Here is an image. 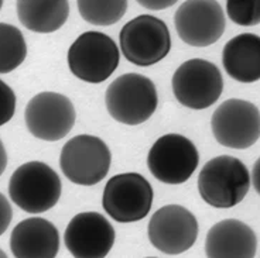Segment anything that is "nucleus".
Listing matches in <instances>:
<instances>
[{
    "instance_id": "obj_1",
    "label": "nucleus",
    "mask_w": 260,
    "mask_h": 258,
    "mask_svg": "<svg viewBox=\"0 0 260 258\" xmlns=\"http://www.w3.org/2000/svg\"><path fill=\"white\" fill-rule=\"evenodd\" d=\"M249 188V169L241 160L231 155L209 160L198 175V192L202 200L216 209H231L239 205Z\"/></svg>"
},
{
    "instance_id": "obj_2",
    "label": "nucleus",
    "mask_w": 260,
    "mask_h": 258,
    "mask_svg": "<svg viewBox=\"0 0 260 258\" xmlns=\"http://www.w3.org/2000/svg\"><path fill=\"white\" fill-rule=\"evenodd\" d=\"M61 179L47 164L30 161L20 165L9 182V196L14 205L27 213L39 214L50 210L61 198Z\"/></svg>"
},
{
    "instance_id": "obj_3",
    "label": "nucleus",
    "mask_w": 260,
    "mask_h": 258,
    "mask_svg": "<svg viewBox=\"0 0 260 258\" xmlns=\"http://www.w3.org/2000/svg\"><path fill=\"white\" fill-rule=\"evenodd\" d=\"M105 103L108 113L116 122L127 126L142 124L157 109L156 85L140 73H124L109 85Z\"/></svg>"
},
{
    "instance_id": "obj_4",
    "label": "nucleus",
    "mask_w": 260,
    "mask_h": 258,
    "mask_svg": "<svg viewBox=\"0 0 260 258\" xmlns=\"http://www.w3.org/2000/svg\"><path fill=\"white\" fill-rule=\"evenodd\" d=\"M68 66L88 84H101L116 71L120 54L116 43L105 32L85 31L68 50Z\"/></svg>"
},
{
    "instance_id": "obj_5",
    "label": "nucleus",
    "mask_w": 260,
    "mask_h": 258,
    "mask_svg": "<svg viewBox=\"0 0 260 258\" xmlns=\"http://www.w3.org/2000/svg\"><path fill=\"white\" fill-rule=\"evenodd\" d=\"M119 40L124 58L139 66L160 62L171 50L169 27L151 14H142L127 21L120 30Z\"/></svg>"
},
{
    "instance_id": "obj_6",
    "label": "nucleus",
    "mask_w": 260,
    "mask_h": 258,
    "mask_svg": "<svg viewBox=\"0 0 260 258\" xmlns=\"http://www.w3.org/2000/svg\"><path fill=\"white\" fill-rule=\"evenodd\" d=\"M112 154L99 137L81 134L65 142L59 155L62 174L77 185L92 187L109 172Z\"/></svg>"
},
{
    "instance_id": "obj_7",
    "label": "nucleus",
    "mask_w": 260,
    "mask_h": 258,
    "mask_svg": "<svg viewBox=\"0 0 260 258\" xmlns=\"http://www.w3.org/2000/svg\"><path fill=\"white\" fill-rule=\"evenodd\" d=\"M176 99L185 107L207 109L219 99L223 79L219 68L207 59L194 58L182 62L171 79Z\"/></svg>"
},
{
    "instance_id": "obj_8",
    "label": "nucleus",
    "mask_w": 260,
    "mask_h": 258,
    "mask_svg": "<svg viewBox=\"0 0 260 258\" xmlns=\"http://www.w3.org/2000/svg\"><path fill=\"white\" fill-rule=\"evenodd\" d=\"M153 198V188L143 175L126 172L115 175L108 181L102 206L117 223H133L149 214Z\"/></svg>"
},
{
    "instance_id": "obj_9",
    "label": "nucleus",
    "mask_w": 260,
    "mask_h": 258,
    "mask_svg": "<svg viewBox=\"0 0 260 258\" xmlns=\"http://www.w3.org/2000/svg\"><path fill=\"white\" fill-rule=\"evenodd\" d=\"M200 162L195 144L181 134L160 137L147 155V167L157 181L169 185L187 182Z\"/></svg>"
},
{
    "instance_id": "obj_10",
    "label": "nucleus",
    "mask_w": 260,
    "mask_h": 258,
    "mask_svg": "<svg viewBox=\"0 0 260 258\" xmlns=\"http://www.w3.org/2000/svg\"><path fill=\"white\" fill-rule=\"evenodd\" d=\"M211 127L223 147L249 149L260 138V112L247 100L228 99L214 112Z\"/></svg>"
},
{
    "instance_id": "obj_11",
    "label": "nucleus",
    "mask_w": 260,
    "mask_h": 258,
    "mask_svg": "<svg viewBox=\"0 0 260 258\" xmlns=\"http://www.w3.org/2000/svg\"><path fill=\"white\" fill-rule=\"evenodd\" d=\"M75 107L64 95L41 92L27 103L24 120L28 131L43 141H58L75 124Z\"/></svg>"
},
{
    "instance_id": "obj_12",
    "label": "nucleus",
    "mask_w": 260,
    "mask_h": 258,
    "mask_svg": "<svg viewBox=\"0 0 260 258\" xmlns=\"http://www.w3.org/2000/svg\"><path fill=\"white\" fill-rule=\"evenodd\" d=\"M178 37L191 47H208L221 39L226 27L216 0H185L174 16Z\"/></svg>"
},
{
    "instance_id": "obj_13",
    "label": "nucleus",
    "mask_w": 260,
    "mask_h": 258,
    "mask_svg": "<svg viewBox=\"0 0 260 258\" xmlns=\"http://www.w3.org/2000/svg\"><path fill=\"white\" fill-rule=\"evenodd\" d=\"M150 243L167 255H178L194 245L198 237V222L188 209L167 205L158 209L147 227Z\"/></svg>"
},
{
    "instance_id": "obj_14",
    "label": "nucleus",
    "mask_w": 260,
    "mask_h": 258,
    "mask_svg": "<svg viewBox=\"0 0 260 258\" xmlns=\"http://www.w3.org/2000/svg\"><path fill=\"white\" fill-rule=\"evenodd\" d=\"M64 243L72 257H106L115 243V229L101 213H78L67 226Z\"/></svg>"
},
{
    "instance_id": "obj_15",
    "label": "nucleus",
    "mask_w": 260,
    "mask_h": 258,
    "mask_svg": "<svg viewBox=\"0 0 260 258\" xmlns=\"http://www.w3.org/2000/svg\"><path fill=\"white\" fill-rule=\"evenodd\" d=\"M257 250V237L250 227L236 219H226L209 229L205 254L209 258H252Z\"/></svg>"
},
{
    "instance_id": "obj_16",
    "label": "nucleus",
    "mask_w": 260,
    "mask_h": 258,
    "mask_svg": "<svg viewBox=\"0 0 260 258\" xmlns=\"http://www.w3.org/2000/svg\"><path fill=\"white\" fill-rule=\"evenodd\" d=\"M10 250L16 258H54L59 250V233L51 222L30 217L13 229Z\"/></svg>"
},
{
    "instance_id": "obj_17",
    "label": "nucleus",
    "mask_w": 260,
    "mask_h": 258,
    "mask_svg": "<svg viewBox=\"0 0 260 258\" xmlns=\"http://www.w3.org/2000/svg\"><path fill=\"white\" fill-rule=\"evenodd\" d=\"M223 69L229 77L252 84L260 79V37L252 32L239 34L229 40L222 52Z\"/></svg>"
},
{
    "instance_id": "obj_18",
    "label": "nucleus",
    "mask_w": 260,
    "mask_h": 258,
    "mask_svg": "<svg viewBox=\"0 0 260 258\" xmlns=\"http://www.w3.org/2000/svg\"><path fill=\"white\" fill-rule=\"evenodd\" d=\"M16 7L20 23L41 34L59 30L70 16L68 0H17Z\"/></svg>"
},
{
    "instance_id": "obj_19",
    "label": "nucleus",
    "mask_w": 260,
    "mask_h": 258,
    "mask_svg": "<svg viewBox=\"0 0 260 258\" xmlns=\"http://www.w3.org/2000/svg\"><path fill=\"white\" fill-rule=\"evenodd\" d=\"M81 17L93 26H112L127 10V0H77Z\"/></svg>"
},
{
    "instance_id": "obj_20",
    "label": "nucleus",
    "mask_w": 260,
    "mask_h": 258,
    "mask_svg": "<svg viewBox=\"0 0 260 258\" xmlns=\"http://www.w3.org/2000/svg\"><path fill=\"white\" fill-rule=\"evenodd\" d=\"M26 40L17 27L0 23V73H9L24 62Z\"/></svg>"
},
{
    "instance_id": "obj_21",
    "label": "nucleus",
    "mask_w": 260,
    "mask_h": 258,
    "mask_svg": "<svg viewBox=\"0 0 260 258\" xmlns=\"http://www.w3.org/2000/svg\"><path fill=\"white\" fill-rule=\"evenodd\" d=\"M226 13L238 26H257L260 24V0H226Z\"/></svg>"
},
{
    "instance_id": "obj_22",
    "label": "nucleus",
    "mask_w": 260,
    "mask_h": 258,
    "mask_svg": "<svg viewBox=\"0 0 260 258\" xmlns=\"http://www.w3.org/2000/svg\"><path fill=\"white\" fill-rule=\"evenodd\" d=\"M16 110V95L13 89L0 79V127L12 120Z\"/></svg>"
},
{
    "instance_id": "obj_23",
    "label": "nucleus",
    "mask_w": 260,
    "mask_h": 258,
    "mask_svg": "<svg viewBox=\"0 0 260 258\" xmlns=\"http://www.w3.org/2000/svg\"><path fill=\"white\" fill-rule=\"evenodd\" d=\"M13 217V210L9 200L3 194H0V236L6 232Z\"/></svg>"
},
{
    "instance_id": "obj_24",
    "label": "nucleus",
    "mask_w": 260,
    "mask_h": 258,
    "mask_svg": "<svg viewBox=\"0 0 260 258\" xmlns=\"http://www.w3.org/2000/svg\"><path fill=\"white\" fill-rule=\"evenodd\" d=\"M140 6L146 7L149 10H164L174 6L178 0H136Z\"/></svg>"
},
{
    "instance_id": "obj_25",
    "label": "nucleus",
    "mask_w": 260,
    "mask_h": 258,
    "mask_svg": "<svg viewBox=\"0 0 260 258\" xmlns=\"http://www.w3.org/2000/svg\"><path fill=\"white\" fill-rule=\"evenodd\" d=\"M252 182H253L254 191L260 195V157L257 161L254 162L253 171H252Z\"/></svg>"
},
{
    "instance_id": "obj_26",
    "label": "nucleus",
    "mask_w": 260,
    "mask_h": 258,
    "mask_svg": "<svg viewBox=\"0 0 260 258\" xmlns=\"http://www.w3.org/2000/svg\"><path fill=\"white\" fill-rule=\"evenodd\" d=\"M7 167V153L6 149H5V145H3V142L0 140V176L2 174L5 172V169Z\"/></svg>"
},
{
    "instance_id": "obj_27",
    "label": "nucleus",
    "mask_w": 260,
    "mask_h": 258,
    "mask_svg": "<svg viewBox=\"0 0 260 258\" xmlns=\"http://www.w3.org/2000/svg\"><path fill=\"white\" fill-rule=\"evenodd\" d=\"M7 255L6 254H5V251H3V250H0V258H6Z\"/></svg>"
},
{
    "instance_id": "obj_28",
    "label": "nucleus",
    "mask_w": 260,
    "mask_h": 258,
    "mask_svg": "<svg viewBox=\"0 0 260 258\" xmlns=\"http://www.w3.org/2000/svg\"><path fill=\"white\" fill-rule=\"evenodd\" d=\"M2 6H3V0H0V10H2Z\"/></svg>"
}]
</instances>
